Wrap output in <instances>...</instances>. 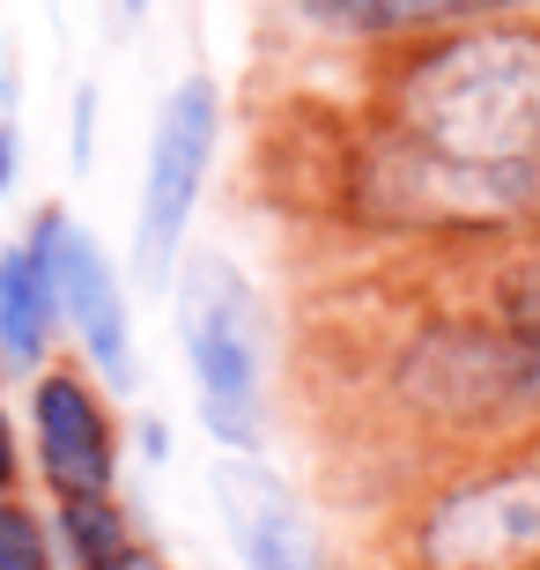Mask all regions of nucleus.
Returning a JSON list of instances; mask_svg holds the SVG:
<instances>
[{"instance_id":"f257e3e1","label":"nucleus","mask_w":540,"mask_h":570,"mask_svg":"<svg viewBox=\"0 0 540 570\" xmlns=\"http://www.w3.org/2000/svg\"><path fill=\"white\" fill-rule=\"evenodd\" d=\"M415 186L452 193L459 215H503L540 186V38L467 30L408 67Z\"/></svg>"},{"instance_id":"f03ea898","label":"nucleus","mask_w":540,"mask_h":570,"mask_svg":"<svg viewBox=\"0 0 540 570\" xmlns=\"http://www.w3.org/2000/svg\"><path fill=\"white\" fill-rule=\"evenodd\" d=\"M178 341H186L193 401L215 444L252 452L267 430V341L252 282L223 253H186L178 267Z\"/></svg>"},{"instance_id":"7ed1b4c3","label":"nucleus","mask_w":540,"mask_h":570,"mask_svg":"<svg viewBox=\"0 0 540 570\" xmlns=\"http://www.w3.org/2000/svg\"><path fill=\"white\" fill-rule=\"evenodd\" d=\"M215 127H223V105H215L208 75H186L156 111L141 223H134V275L141 282H170V267L186 253V223L200 208V186H208V164H215Z\"/></svg>"},{"instance_id":"20e7f679","label":"nucleus","mask_w":540,"mask_h":570,"mask_svg":"<svg viewBox=\"0 0 540 570\" xmlns=\"http://www.w3.org/2000/svg\"><path fill=\"white\" fill-rule=\"evenodd\" d=\"M30 253H38L45 282H52V304L75 326V341L89 348V363L111 385H134L141 379V363H134V318H126V289L111 275V259L97 253V237L67 208H45L30 223Z\"/></svg>"},{"instance_id":"39448f33","label":"nucleus","mask_w":540,"mask_h":570,"mask_svg":"<svg viewBox=\"0 0 540 570\" xmlns=\"http://www.w3.org/2000/svg\"><path fill=\"white\" fill-rule=\"evenodd\" d=\"M540 556V460L452 489L422 527L430 570H519Z\"/></svg>"},{"instance_id":"423d86ee","label":"nucleus","mask_w":540,"mask_h":570,"mask_svg":"<svg viewBox=\"0 0 540 570\" xmlns=\"http://www.w3.org/2000/svg\"><path fill=\"white\" fill-rule=\"evenodd\" d=\"M30 423H38V460L45 482L60 497H111L119 474V444H111V415L75 371H45L30 393Z\"/></svg>"},{"instance_id":"0eeeda50","label":"nucleus","mask_w":540,"mask_h":570,"mask_svg":"<svg viewBox=\"0 0 540 570\" xmlns=\"http://www.w3.org/2000/svg\"><path fill=\"white\" fill-rule=\"evenodd\" d=\"M215 489H223V511H229V533H237L245 570H318L312 541H304V519H296L289 489L274 482V474H259V466H229Z\"/></svg>"},{"instance_id":"6e6552de","label":"nucleus","mask_w":540,"mask_h":570,"mask_svg":"<svg viewBox=\"0 0 540 570\" xmlns=\"http://www.w3.org/2000/svg\"><path fill=\"white\" fill-rule=\"evenodd\" d=\"M526 0H296V16L333 38H400V30H452V22L511 16Z\"/></svg>"},{"instance_id":"1a4fd4ad","label":"nucleus","mask_w":540,"mask_h":570,"mask_svg":"<svg viewBox=\"0 0 540 570\" xmlns=\"http://www.w3.org/2000/svg\"><path fill=\"white\" fill-rule=\"evenodd\" d=\"M52 326H60V304H52V282H45L30 237L0 245V363L8 371H38Z\"/></svg>"},{"instance_id":"9d476101","label":"nucleus","mask_w":540,"mask_h":570,"mask_svg":"<svg viewBox=\"0 0 540 570\" xmlns=\"http://www.w3.org/2000/svg\"><path fill=\"white\" fill-rule=\"evenodd\" d=\"M60 541L82 570H134V527L111 497H60Z\"/></svg>"},{"instance_id":"9b49d317","label":"nucleus","mask_w":540,"mask_h":570,"mask_svg":"<svg viewBox=\"0 0 540 570\" xmlns=\"http://www.w3.org/2000/svg\"><path fill=\"white\" fill-rule=\"evenodd\" d=\"M511 356H519V393L526 401H540V267H526L519 282H511Z\"/></svg>"},{"instance_id":"f8f14e48","label":"nucleus","mask_w":540,"mask_h":570,"mask_svg":"<svg viewBox=\"0 0 540 570\" xmlns=\"http://www.w3.org/2000/svg\"><path fill=\"white\" fill-rule=\"evenodd\" d=\"M0 570H52L45 527L22 504H0Z\"/></svg>"},{"instance_id":"ddd939ff","label":"nucleus","mask_w":540,"mask_h":570,"mask_svg":"<svg viewBox=\"0 0 540 570\" xmlns=\"http://www.w3.org/2000/svg\"><path fill=\"white\" fill-rule=\"evenodd\" d=\"M16 164H22V134H16V111H0V193L16 186Z\"/></svg>"},{"instance_id":"4468645a","label":"nucleus","mask_w":540,"mask_h":570,"mask_svg":"<svg viewBox=\"0 0 540 570\" xmlns=\"http://www.w3.org/2000/svg\"><path fill=\"white\" fill-rule=\"evenodd\" d=\"M16 489V430H8V407H0V504Z\"/></svg>"},{"instance_id":"2eb2a0df","label":"nucleus","mask_w":540,"mask_h":570,"mask_svg":"<svg viewBox=\"0 0 540 570\" xmlns=\"http://www.w3.org/2000/svg\"><path fill=\"white\" fill-rule=\"evenodd\" d=\"M89 111H97V89L75 97V164H89Z\"/></svg>"},{"instance_id":"dca6fc26","label":"nucleus","mask_w":540,"mask_h":570,"mask_svg":"<svg viewBox=\"0 0 540 570\" xmlns=\"http://www.w3.org/2000/svg\"><path fill=\"white\" fill-rule=\"evenodd\" d=\"M119 8H126V16H141V8H148V0H119Z\"/></svg>"},{"instance_id":"f3484780","label":"nucleus","mask_w":540,"mask_h":570,"mask_svg":"<svg viewBox=\"0 0 540 570\" xmlns=\"http://www.w3.org/2000/svg\"><path fill=\"white\" fill-rule=\"evenodd\" d=\"M134 570H141V563H134Z\"/></svg>"}]
</instances>
